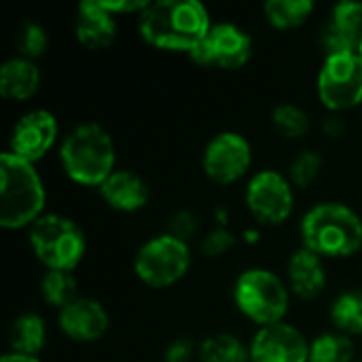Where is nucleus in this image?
Here are the masks:
<instances>
[{
  "label": "nucleus",
  "mask_w": 362,
  "mask_h": 362,
  "mask_svg": "<svg viewBox=\"0 0 362 362\" xmlns=\"http://www.w3.org/2000/svg\"><path fill=\"white\" fill-rule=\"evenodd\" d=\"M310 341L286 322L261 327L250 344L252 362H308Z\"/></svg>",
  "instance_id": "ddd939ff"
},
{
  "label": "nucleus",
  "mask_w": 362,
  "mask_h": 362,
  "mask_svg": "<svg viewBox=\"0 0 362 362\" xmlns=\"http://www.w3.org/2000/svg\"><path fill=\"white\" fill-rule=\"evenodd\" d=\"M318 98L331 112L362 106V59L358 53L327 55L318 72Z\"/></svg>",
  "instance_id": "6e6552de"
},
{
  "label": "nucleus",
  "mask_w": 362,
  "mask_h": 362,
  "mask_svg": "<svg viewBox=\"0 0 362 362\" xmlns=\"http://www.w3.org/2000/svg\"><path fill=\"white\" fill-rule=\"evenodd\" d=\"M320 170H322V157L316 151H303L291 163V170H288L291 172V182L295 187L305 189L318 178Z\"/></svg>",
  "instance_id": "cd10ccee"
},
{
  "label": "nucleus",
  "mask_w": 362,
  "mask_h": 362,
  "mask_svg": "<svg viewBox=\"0 0 362 362\" xmlns=\"http://www.w3.org/2000/svg\"><path fill=\"white\" fill-rule=\"evenodd\" d=\"M272 123H274V127H276V132L280 136L291 138V140H297V138L305 136L308 129H310L308 112L301 106L291 104V102L278 104L272 110Z\"/></svg>",
  "instance_id": "a878e982"
},
{
  "label": "nucleus",
  "mask_w": 362,
  "mask_h": 362,
  "mask_svg": "<svg viewBox=\"0 0 362 362\" xmlns=\"http://www.w3.org/2000/svg\"><path fill=\"white\" fill-rule=\"evenodd\" d=\"M354 354V341L348 335L335 331L322 333L314 341H310L308 362H356Z\"/></svg>",
  "instance_id": "b1692460"
},
{
  "label": "nucleus",
  "mask_w": 362,
  "mask_h": 362,
  "mask_svg": "<svg viewBox=\"0 0 362 362\" xmlns=\"http://www.w3.org/2000/svg\"><path fill=\"white\" fill-rule=\"evenodd\" d=\"M36 259L47 269L72 272L85 257L87 240L83 229L68 216L42 214L28 233Z\"/></svg>",
  "instance_id": "39448f33"
},
{
  "label": "nucleus",
  "mask_w": 362,
  "mask_h": 362,
  "mask_svg": "<svg viewBox=\"0 0 362 362\" xmlns=\"http://www.w3.org/2000/svg\"><path fill=\"white\" fill-rule=\"evenodd\" d=\"M0 362H40L36 356H25V354H17V352H6L2 354Z\"/></svg>",
  "instance_id": "72a5a7b5"
},
{
  "label": "nucleus",
  "mask_w": 362,
  "mask_h": 362,
  "mask_svg": "<svg viewBox=\"0 0 362 362\" xmlns=\"http://www.w3.org/2000/svg\"><path fill=\"white\" fill-rule=\"evenodd\" d=\"M57 132L59 127L53 112L45 108L30 110L13 125L8 151L30 163H36L51 151L57 140Z\"/></svg>",
  "instance_id": "f8f14e48"
},
{
  "label": "nucleus",
  "mask_w": 362,
  "mask_h": 362,
  "mask_svg": "<svg viewBox=\"0 0 362 362\" xmlns=\"http://www.w3.org/2000/svg\"><path fill=\"white\" fill-rule=\"evenodd\" d=\"M168 233H172L174 238H178L182 242H187L189 238H193L197 233V218H195V214L193 212H187V210L176 212L172 216V221H170V231Z\"/></svg>",
  "instance_id": "c756f323"
},
{
  "label": "nucleus",
  "mask_w": 362,
  "mask_h": 362,
  "mask_svg": "<svg viewBox=\"0 0 362 362\" xmlns=\"http://www.w3.org/2000/svg\"><path fill=\"white\" fill-rule=\"evenodd\" d=\"M189 55L199 66L238 70L246 66L252 55V38L235 23H214L208 36Z\"/></svg>",
  "instance_id": "1a4fd4ad"
},
{
  "label": "nucleus",
  "mask_w": 362,
  "mask_h": 362,
  "mask_svg": "<svg viewBox=\"0 0 362 362\" xmlns=\"http://www.w3.org/2000/svg\"><path fill=\"white\" fill-rule=\"evenodd\" d=\"M195 356V346L191 339H174L168 348H165V354H163V361L165 362H191V358Z\"/></svg>",
  "instance_id": "7c9ffc66"
},
{
  "label": "nucleus",
  "mask_w": 362,
  "mask_h": 362,
  "mask_svg": "<svg viewBox=\"0 0 362 362\" xmlns=\"http://www.w3.org/2000/svg\"><path fill=\"white\" fill-rule=\"evenodd\" d=\"M316 4L312 0H269L263 6L265 19L278 28V30H293L303 25L312 13H314Z\"/></svg>",
  "instance_id": "412c9836"
},
{
  "label": "nucleus",
  "mask_w": 362,
  "mask_h": 362,
  "mask_svg": "<svg viewBox=\"0 0 362 362\" xmlns=\"http://www.w3.org/2000/svg\"><path fill=\"white\" fill-rule=\"evenodd\" d=\"M356 362H362V361H356Z\"/></svg>",
  "instance_id": "c9c22d12"
},
{
  "label": "nucleus",
  "mask_w": 362,
  "mask_h": 362,
  "mask_svg": "<svg viewBox=\"0 0 362 362\" xmlns=\"http://www.w3.org/2000/svg\"><path fill=\"white\" fill-rule=\"evenodd\" d=\"M59 161L70 180L100 189L115 172V142L102 125L81 123L64 138Z\"/></svg>",
  "instance_id": "20e7f679"
},
{
  "label": "nucleus",
  "mask_w": 362,
  "mask_h": 362,
  "mask_svg": "<svg viewBox=\"0 0 362 362\" xmlns=\"http://www.w3.org/2000/svg\"><path fill=\"white\" fill-rule=\"evenodd\" d=\"M47 341V325L38 314H21L11 322L8 346L11 352L36 356Z\"/></svg>",
  "instance_id": "aec40b11"
},
{
  "label": "nucleus",
  "mask_w": 362,
  "mask_h": 362,
  "mask_svg": "<svg viewBox=\"0 0 362 362\" xmlns=\"http://www.w3.org/2000/svg\"><path fill=\"white\" fill-rule=\"evenodd\" d=\"M40 293L45 303L64 310L68 303H72L76 297V280L72 272H59V269H47L40 282Z\"/></svg>",
  "instance_id": "393cba45"
},
{
  "label": "nucleus",
  "mask_w": 362,
  "mask_h": 362,
  "mask_svg": "<svg viewBox=\"0 0 362 362\" xmlns=\"http://www.w3.org/2000/svg\"><path fill=\"white\" fill-rule=\"evenodd\" d=\"M322 129H325V134H327V136L337 138V136H341V134L346 132V123H344V119H341L337 112H333V115H329V117L325 119Z\"/></svg>",
  "instance_id": "473e14b6"
},
{
  "label": "nucleus",
  "mask_w": 362,
  "mask_h": 362,
  "mask_svg": "<svg viewBox=\"0 0 362 362\" xmlns=\"http://www.w3.org/2000/svg\"><path fill=\"white\" fill-rule=\"evenodd\" d=\"M197 356L202 362H250V348L231 333H218L204 339Z\"/></svg>",
  "instance_id": "4be33fe9"
},
{
  "label": "nucleus",
  "mask_w": 362,
  "mask_h": 362,
  "mask_svg": "<svg viewBox=\"0 0 362 362\" xmlns=\"http://www.w3.org/2000/svg\"><path fill=\"white\" fill-rule=\"evenodd\" d=\"M252 163L250 142L238 132L216 134L204 151V172L218 185H231L240 180Z\"/></svg>",
  "instance_id": "9b49d317"
},
{
  "label": "nucleus",
  "mask_w": 362,
  "mask_h": 362,
  "mask_svg": "<svg viewBox=\"0 0 362 362\" xmlns=\"http://www.w3.org/2000/svg\"><path fill=\"white\" fill-rule=\"evenodd\" d=\"M40 87V70L32 59L11 57L0 68V95L6 100H30Z\"/></svg>",
  "instance_id": "6ab92c4d"
},
{
  "label": "nucleus",
  "mask_w": 362,
  "mask_h": 362,
  "mask_svg": "<svg viewBox=\"0 0 362 362\" xmlns=\"http://www.w3.org/2000/svg\"><path fill=\"white\" fill-rule=\"evenodd\" d=\"M45 199V185L34 163L4 151L0 155V225L30 229L42 216Z\"/></svg>",
  "instance_id": "7ed1b4c3"
},
{
  "label": "nucleus",
  "mask_w": 362,
  "mask_h": 362,
  "mask_svg": "<svg viewBox=\"0 0 362 362\" xmlns=\"http://www.w3.org/2000/svg\"><path fill=\"white\" fill-rule=\"evenodd\" d=\"M233 246H235V235L229 229H225V227H216V229L208 231L206 238L202 240L204 255H208L212 259L227 255Z\"/></svg>",
  "instance_id": "c85d7f7f"
},
{
  "label": "nucleus",
  "mask_w": 362,
  "mask_h": 362,
  "mask_svg": "<svg viewBox=\"0 0 362 362\" xmlns=\"http://www.w3.org/2000/svg\"><path fill=\"white\" fill-rule=\"evenodd\" d=\"M74 32L83 47L87 49H106L115 42L117 21L100 0H85L76 8Z\"/></svg>",
  "instance_id": "dca6fc26"
},
{
  "label": "nucleus",
  "mask_w": 362,
  "mask_h": 362,
  "mask_svg": "<svg viewBox=\"0 0 362 362\" xmlns=\"http://www.w3.org/2000/svg\"><path fill=\"white\" fill-rule=\"evenodd\" d=\"M189 267V244L174 238L172 233H161L144 242L134 261L136 276L153 288H165L176 284L187 276Z\"/></svg>",
  "instance_id": "0eeeda50"
},
{
  "label": "nucleus",
  "mask_w": 362,
  "mask_h": 362,
  "mask_svg": "<svg viewBox=\"0 0 362 362\" xmlns=\"http://www.w3.org/2000/svg\"><path fill=\"white\" fill-rule=\"evenodd\" d=\"M212 25L208 8L197 0H157L138 15L140 36L161 51L191 53Z\"/></svg>",
  "instance_id": "f257e3e1"
},
{
  "label": "nucleus",
  "mask_w": 362,
  "mask_h": 362,
  "mask_svg": "<svg viewBox=\"0 0 362 362\" xmlns=\"http://www.w3.org/2000/svg\"><path fill=\"white\" fill-rule=\"evenodd\" d=\"M57 322L66 337L81 344H91L102 339V335L110 327L106 308L89 297H78L72 303H68L64 310H59Z\"/></svg>",
  "instance_id": "4468645a"
},
{
  "label": "nucleus",
  "mask_w": 362,
  "mask_h": 362,
  "mask_svg": "<svg viewBox=\"0 0 362 362\" xmlns=\"http://www.w3.org/2000/svg\"><path fill=\"white\" fill-rule=\"evenodd\" d=\"M233 299L238 310L261 327H272L284 320L288 314L291 297L286 284L269 269H246L233 286Z\"/></svg>",
  "instance_id": "423d86ee"
},
{
  "label": "nucleus",
  "mask_w": 362,
  "mask_h": 362,
  "mask_svg": "<svg viewBox=\"0 0 362 362\" xmlns=\"http://www.w3.org/2000/svg\"><path fill=\"white\" fill-rule=\"evenodd\" d=\"M246 206L261 223L282 225L293 214L295 206L291 180L276 170L255 174L246 187Z\"/></svg>",
  "instance_id": "9d476101"
},
{
  "label": "nucleus",
  "mask_w": 362,
  "mask_h": 362,
  "mask_svg": "<svg viewBox=\"0 0 362 362\" xmlns=\"http://www.w3.org/2000/svg\"><path fill=\"white\" fill-rule=\"evenodd\" d=\"M148 4L151 2H146V0H106V2H102V6L112 15H117V13H138L140 15Z\"/></svg>",
  "instance_id": "2f4dec72"
},
{
  "label": "nucleus",
  "mask_w": 362,
  "mask_h": 362,
  "mask_svg": "<svg viewBox=\"0 0 362 362\" xmlns=\"http://www.w3.org/2000/svg\"><path fill=\"white\" fill-rule=\"evenodd\" d=\"M358 55H361V59H362V42H361V47H358Z\"/></svg>",
  "instance_id": "f704fd0d"
},
{
  "label": "nucleus",
  "mask_w": 362,
  "mask_h": 362,
  "mask_svg": "<svg viewBox=\"0 0 362 362\" xmlns=\"http://www.w3.org/2000/svg\"><path fill=\"white\" fill-rule=\"evenodd\" d=\"M331 320L344 335H362V291L341 293L331 305Z\"/></svg>",
  "instance_id": "5701e85b"
},
{
  "label": "nucleus",
  "mask_w": 362,
  "mask_h": 362,
  "mask_svg": "<svg viewBox=\"0 0 362 362\" xmlns=\"http://www.w3.org/2000/svg\"><path fill=\"white\" fill-rule=\"evenodd\" d=\"M362 42V2L344 0L333 6L331 19L322 32L327 55L358 53Z\"/></svg>",
  "instance_id": "2eb2a0df"
},
{
  "label": "nucleus",
  "mask_w": 362,
  "mask_h": 362,
  "mask_svg": "<svg viewBox=\"0 0 362 362\" xmlns=\"http://www.w3.org/2000/svg\"><path fill=\"white\" fill-rule=\"evenodd\" d=\"M299 231L303 248L322 259H346L362 248V218L339 202H325L310 208L301 218Z\"/></svg>",
  "instance_id": "f03ea898"
},
{
  "label": "nucleus",
  "mask_w": 362,
  "mask_h": 362,
  "mask_svg": "<svg viewBox=\"0 0 362 362\" xmlns=\"http://www.w3.org/2000/svg\"><path fill=\"white\" fill-rule=\"evenodd\" d=\"M288 282L297 297L316 299L327 286V272L322 257L308 248H299L288 261Z\"/></svg>",
  "instance_id": "a211bd4d"
},
{
  "label": "nucleus",
  "mask_w": 362,
  "mask_h": 362,
  "mask_svg": "<svg viewBox=\"0 0 362 362\" xmlns=\"http://www.w3.org/2000/svg\"><path fill=\"white\" fill-rule=\"evenodd\" d=\"M100 193L104 202L119 212H138L151 197L146 180L129 170H115L100 187Z\"/></svg>",
  "instance_id": "f3484780"
},
{
  "label": "nucleus",
  "mask_w": 362,
  "mask_h": 362,
  "mask_svg": "<svg viewBox=\"0 0 362 362\" xmlns=\"http://www.w3.org/2000/svg\"><path fill=\"white\" fill-rule=\"evenodd\" d=\"M250 362H252V361H250Z\"/></svg>",
  "instance_id": "e433bc0d"
},
{
  "label": "nucleus",
  "mask_w": 362,
  "mask_h": 362,
  "mask_svg": "<svg viewBox=\"0 0 362 362\" xmlns=\"http://www.w3.org/2000/svg\"><path fill=\"white\" fill-rule=\"evenodd\" d=\"M47 45H49V36L45 32L42 25L34 23V21H28L19 28L17 32V51H19V57H25V59H36L40 57L45 51H47Z\"/></svg>",
  "instance_id": "bb28decb"
}]
</instances>
